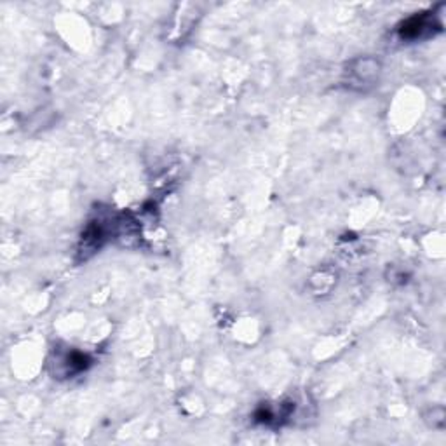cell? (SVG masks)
I'll return each instance as SVG.
<instances>
[{
  "mask_svg": "<svg viewBox=\"0 0 446 446\" xmlns=\"http://www.w3.org/2000/svg\"><path fill=\"white\" fill-rule=\"evenodd\" d=\"M441 23L437 21L436 14L430 11L427 14H415L399 26V35L406 40H422L429 39L434 32H440Z\"/></svg>",
  "mask_w": 446,
  "mask_h": 446,
  "instance_id": "6da1fadb",
  "label": "cell"
},
{
  "mask_svg": "<svg viewBox=\"0 0 446 446\" xmlns=\"http://www.w3.org/2000/svg\"><path fill=\"white\" fill-rule=\"evenodd\" d=\"M58 364L63 368V375L70 377V375H77V373L84 372V369L91 364V359L84 352H79V350H70V352H67L65 356H61Z\"/></svg>",
  "mask_w": 446,
  "mask_h": 446,
  "instance_id": "3957f363",
  "label": "cell"
},
{
  "mask_svg": "<svg viewBox=\"0 0 446 446\" xmlns=\"http://www.w3.org/2000/svg\"><path fill=\"white\" fill-rule=\"evenodd\" d=\"M380 72L379 61L375 60H357L354 61V65L350 67L349 75L354 82L359 84V86H369V82H373L377 79Z\"/></svg>",
  "mask_w": 446,
  "mask_h": 446,
  "instance_id": "7a4b0ae2",
  "label": "cell"
}]
</instances>
